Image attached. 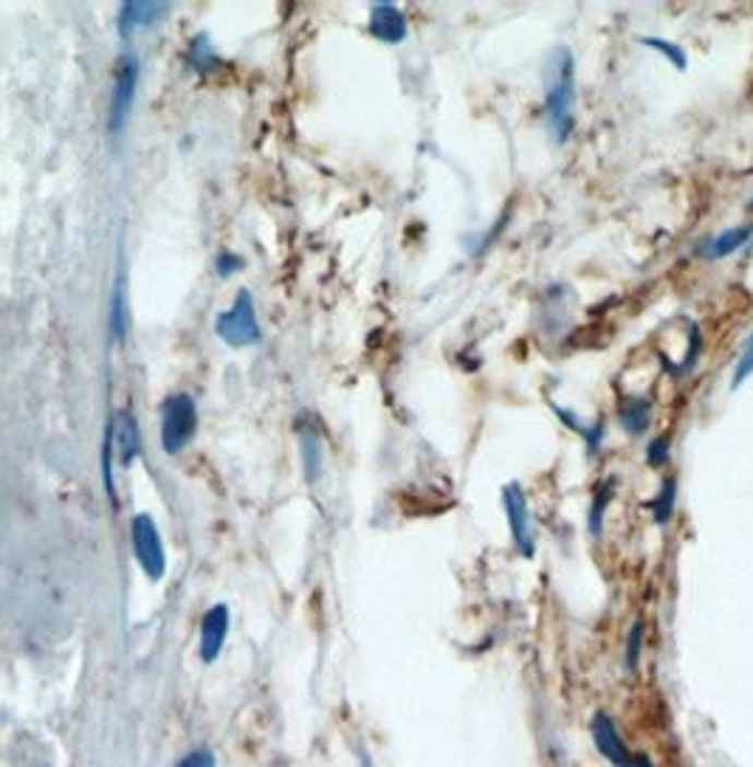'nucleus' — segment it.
<instances>
[{
    "label": "nucleus",
    "mask_w": 753,
    "mask_h": 767,
    "mask_svg": "<svg viewBox=\"0 0 753 767\" xmlns=\"http://www.w3.org/2000/svg\"><path fill=\"white\" fill-rule=\"evenodd\" d=\"M545 124L559 144L576 128V62L564 46L550 55L545 69Z\"/></svg>",
    "instance_id": "nucleus-1"
},
{
    "label": "nucleus",
    "mask_w": 753,
    "mask_h": 767,
    "mask_svg": "<svg viewBox=\"0 0 753 767\" xmlns=\"http://www.w3.org/2000/svg\"><path fill=\"white\" fill-rule=\"evenodd\" d=\"M162 446L167 455H181L183 448L195 441L198 432V407L192 395L176 393L164 398L162 407Z\"/></svg>",
    "instance_id": "nucleus-2"
},
{
    "label": "nucleus",
    "mask_w": 753,
    "mask_h": 767,
    "mask_svg": "<svg viewBox=\"0 0 753 767\" xmlns=\"http://www.w3.org/2000/svg\"><path fill=\"white\" fill-rule=\"evenodd\" d=\"M217 339L226 341L229 347H251L263 341V327L258 320L254 297L249 291H238L229 311H220L215 316Z\"/></svg>",
    "instance_id": "nucleus-3"
},
{
    "label": "nucleus",
    "mask_w": 753,
    "mask_h": 767,
    "mask_svg": "<svg viewBox=\"0 0 753 767\" xmlns=\"http://www.w3.org/2000/svg\"><path fill=\"white\" fill-rule=\"evenodd\" d=\"M139 74H142V62L133 51L119 57L116 62V76H113V91H110V113H108V133L119 136L130 119V110L136 103V88H139Z\"/></svg>",
    "instance_id": "nucleus-4"
},
{
    "label": "nucleus",
    "mask_w": 753,
    "mask_h": 767,
    "mask_svg": "<svg viewBox=\"0 0 753 767\" xmlns=\"http://www.w3.org/2000/svg\"><path fill=\"white\" fill-rule=\"evenodd\" d=\"M130 548H133V556L150 582H162L167 576V553H164L162 534L150 514H133L130 519Z\"/></svg>",
    "instance_id": "nucleus-5"
},
{
    "label": "nucleus",
    "mask_w": 753,
    "mask_h": 767,
    "mask_svg": "<svg viewBox=\"0 0 753 767\" xmlns=\"http://www.w3.org/2000/svg\"><path fill=\"white\" fill-rule=\"evenodd\" d=\"M502 505H505V516H509L511 539H514L516 553L530 559L534 556V550H537V544H534V525H530L528 496H525L519 482H509V486L502 489Z\"/></svg>",
    "instance_id": "nucleus-6"
},
{
    "label": "nucleus",
    "mask_w": 753,
    "mask_h": 767,
    "mask_svg": "<svg viewBox=\"0 0 753 767\" xmlns=\"http://www.w3.org/2000/svg\"><path fill=\"white\" fill-rule=\"evenodd\" d=\"M105 441L110 443V448H113L124 469L133 466V460L142 455V429H139L136 415L130 412V409H116V412L110 415L108 438H105Z\"/></svg>",
    "instance_id": "nucleus-7"
},
{
    "label": "nucleus",
    "mask_w": 753,
    "mask_h": 767,
    "mask_svg": "<svg viewBox=\"0 0 753 767\" xmlns=\"http://www.w3.org/2000/svg\"><path fill=\"white\" fill-rule=\"evenodd\" d=\"M590 733H593V742H596L598 747V754L605 756L612 767H635V754L626 747L624 736L618 733L610 714L605 711L593 714Z\"/></svg>",
    "instance_id": "nucleus-8"
},
{
    "label": "nucleus",
    "mask_w": 753,
    "mask_h": 767,
    "mask_svg": "<svg viewBox=\"0 0 753 767\" xmlns=\"http://www.w3.org/2000/svg\"><path fill=\"white\" fill-rule=\"evenodd\" d=\"M170 12L167 3H144V0H130V3H122L119 7V14H116V32L122 40H130L133 35L144 32V28L156 26L162 21L164 14Z\"/></svg>",
    "instance_id": "nucleus-9"
},
{
    "label": "nucleus",
    "mask_w": 753,
    "mask_h": 767,
    "mask_svg": "<svg viewBox=\"0 0 753 767\" xmlns=\"http://www.w3.org/2000/svg\"><path fill=\"white\" fill-rule=\"evenodd\" d=\"M229 607L226 604H212L206 610L204 621H201V644H198V655L204 663H215L220 649L226 644V635H229Z\"/></svg>",
    "instance_id": "nucleus-10"
},
{
    "label": "nucleus",
    "mask_w": 753,
    "mask_h": 767,
    "mask_svg": "<svg viewBox=\"0 0 753 767\" xmlns=\"http://www.w3.org/2000/svg\"><path fill=\"white\" fill-rule=\"evenodd\" d=\"M370 35H373L375 40L395 46V43H401L407 37V17H404V12H401L398 7H393V3H375V7L370 9Z\"/></svg>",
    "instance_id": "nucleus-11"
},
{
    "label": "nucleus",
    "mask_w": 753,
    "mask_h": 767,
    "mask_svg": "<svg viewBox=\"0 0 753 767\" xmlns=\"http://www.w3.org/2000/svg\"><path fill=\"white\" fill-rule=\"evenodd\" d=\"M753 240V226H733V229L719 231L717 238L708 240L706 245H700V252L706 260H722L728 254H737L742 245Z\"/></svg>",
    "instance_id": "nucleus-12"
},
{
    "label": "nucleus",
    "mask_w": 753,
    "mask_h": 767,
    "mask_svg": "<svg viewBox=\"0 0 753 767\" xmlns=\"http://www.w3.org/2000/svg\"><path fill=\"white\" fill-rule=\"evenodd\" d=\"M618 421H621L626 435H644L652 423V404L646 402V398H626V402L621 404V409H618Z\"/></svg>",
    "instance_id": "nucleus-13"
},
{
    "label": "nucleus",
    "mask_w": 753,
    "mask_h": 767,
    "mask_svg": "<svg viewBox=\"0 0 753 767\" xmlns=\"http://www.w3.org/2000/svg\"><path fill=\"white\" fill-rule=\"evenodd\" d=\"M652 508V519L658 525H666L674 516V508H678V477H666L660 482V491L655 494V500L649 503Z\"/></svg>",
    "instance_id": "nucleus-14"
},
{
    "label": "nucleus",
    "mask_w": 753,
    "mask_h": 767,
    "mask_svg": "<svg viewBox=\"0 0 753 767\" xmlns=\"http://www.w3.org/2000/svg\"><path fill=\"white\" fill-rule=\"evenodd\" d=\"M128 297H124V283L122 279H116L113 286V297H110V339L113 341H124V336H128Z\"/></svg>",
    "instance_id": "nucleus-15"
},
{
    "label": "nucleus",
    "mask_w": 753,
    "mask_h": 767,
    "mask_svg": "<svg viewBox=\"0 0 753 767\" xmlns=\"http://www.w3.org/2000/svg\"><path fill=\"white\" fill-rule=\"evenodd\" d=\"M299 446H302V463H306L308 482H316L322 475V446L313 429H299Z\"/></svg>",
    "instance_id": "nucleus-16"
},
{
    "label": "nucleus",
    "mask_w": 753,
    "mask_h": 767,
    "mask_svg": "<svg viewBox=\"0 0 753 767\" xmlns=\"http://www.w3.org/2000/svg\"><path fill=\"white\" fill-rule=\"evenodd\" d=\"M612 494H615V486L610 480L601 482L596 494H593L590 514H587V528H590L593 537H601V530H605V514L612 503Z\"/></svg>",
    "instance_id": "nucleus-17"
},
{
    "label": "nucleus",
    "mask_w": 753,
    "mask_h": 767,
    "mask_svg": "<svg viewBox=\"0 0 753 767\" xmlns=\"http://www.w3.org/2000/svg\"><path fill=\"white\" fill-rule=\"evenodd\" d=\"M187 62H190L195 71H212L220 62L217 57L215 46H212L210 35H195L190 43V51H187Z\"/></svg>",
    "instance_id": "nucleus-18"
},
{
    "label": "nucleus",
    "mask_w": 753,
    "mask_h": 767,
    "mask_svg": "<svg viewBox=\"0 0 753 767\" xmlns=\"http://www.w3.org/2000/svg\"><path fill=\"white\" fill-rule=\"evenodd\" d=\"M641 652H644V621H632L630 632H626V646H624L626 672H635V669H638Z\"/></svg>",
    "instance_id": "nucleus-19"
},
{
    "label": "nucleus",
    "mask_w": 753,
    "mask_h": 767,
    "mask_svg": "<svg viewBox=\"0 0 753 767\" xmlns=\"http://www.w3.org/2000/svg\"><path fill=\"white\" fill-rule=\"evenodd\" d=\"M641 43H644L646 48H652V51H660V55H664L666 60L672 62V65H674V69H678V71L689 69V57H685V51L678 46V43L664 40V37H644V40H641Z\"/></svg>",
    "instance_id": "nucleus-20"
},
{
    "label": "nucleus",
    "mask_w": 753,
    "mask_h": 767,
    "mask_svg": "<svg viewBox=\"0 0 753 767\" xmlns=\"http://www.w3.org/2000/svg\"><path fill=\"white\" fill-rule=\"evenodd\" d=\"M753 375V331L748 333L745 345H742V353L740 359H737V364H733V375H731V387L740 390L742 384H745L748 379Z\"/></svg>",
    "instance_id": "nucleus-21"
},
{
    "label": "nucleus",
    "mask_w": 753,
    "mask_h": 767,
    "mask_svg": "<svg viewBox=\"0 0 753 767\" xmlns=\"http://www.w3.org/2000/svg\"><path fill=\"white\" fill-rule=\"evenodd\" d=\"M240 268H243V257L240 254H235V252H220L215 257V272H217V277H231V274H238Z\"/></svg>",
    "instance_id": "nucleus-22"
},
{
    "label": "nucleus",
    "mask_w": 753,
    "mask_h": 767,
    "mask_svg": "<svg viewBox=\"0 0 753 767\" xmlns=\"http://www.w3.org/2000/svg\"><path fill=\"white\" fill-rule=\"evenodd\" d=\"M666 460H669V438H655V441L646 446V463H649L652 469H660Z\"/></svg>",
    "instance_id": "nucleus-23"
},
{
    "label": "nucleus",
    "mask_w": 753,
    "mask_h": 767,
    "mask_svg": "<svg viewBox=\"0 0 753 767\" xmlns=\"http://www.w3.org/2000/svg\"><path fill=\"white\" fill-rule=\"evenodd\" d=\"M215 754H212L210 747H195V751H190L187 756H181L178 759L176 767H215Z\"/></svg>",
    "instance_id": "nucleus-24"
},
{
    "label": "nucleus",
    "mask_w": 753,
    "mask_h": 767,
    "mask_svg": "<svg viewBox=\"0 0 753 767\" xmlns=\"http://www.w3.org/2000/svg\"><path fill=\"white\" fill-rule=\"evenodd\" d=\"M700 347H703V339H700L697 325H692V336H689V353L683 356V364H680V373H689L694 364H697Z\"/></svg>",
    "instance_id": "nucleus-25"
},
{
    "label": "nucleus",
    "mask_w": 753,
    "mask_h": 767,
    "mask_svg": "<svg viewBox=\"0 0 753 767\" xmlns=\"http://www.w3.org/2000/svg\"><path fill=\"white\" fill-rule=\"evenodd\" d=\"M635 767H655L649 762V756H644V754H635Z\"/></svg>",
    "instance_id": "nucleus-26"
}]
</instances>
